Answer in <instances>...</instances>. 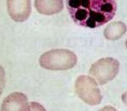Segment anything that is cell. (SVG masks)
Here are the masks:
<instances>
[{"mask_svg": "<svg viewBox=\"0 0 127 111\" xmlns=\"http://www.w3.org/2000/svg\"><path fill=\"white\" fill-rule=\"evenodd\" d=\"M67 7L76 24L91 29L112 20L117 10L116 0H67Z\"/></svg>", "mask_w": 127, "mask_h": 111, "instance_id": "cell-1", "label": "cell"}, {"mask_svg": "<svg viewBox=\"0 0 127 111\" xmlns=\"http://www.w3.org/2000/svg\"><path fill=\"white\" fill-rule=\"evenodd\" d=\"M39 63L49 70H67L76 65L77 56L68 50H51L41 56Z\"/></svg>", "mask_w": 127, "mask_h": 111, "instance_id": "cell-2", "label": "cell"}, {"mask_svg": "<svg viewBox=\"0 0 127 111\" xmlns=\"http://www.w3.org/2000/svg\"><path fill=\"white\" fill-rule=\"evenodd\" d=\"M75 91L78 96L88 105L95 106L102 101V95L94 78L80 76L75 82Z\"/></svg>", "mask_w": 127, "mask_h": 111, "instance_id": "cell-3", "label": "cell"}, {"mask_svg": "<svg viewBox=\"0 0 127 111\" xmlns=\"http://www.w3.org/2000/svg\"><path fill=\"white\" fill-rule=\"evenodd\" d=\"M119 70V62L112 57H105L98 60L90 68V75L99 84L107 83L113 80Z\"/></svg>", "mask_w": 127, "mask_h": 111, "instance_id": "cell-4", "label": "cell"}, {"mask_svg": "<svg viewBox=\"0 0 127 111\" xmlns=\"http://www.w3.org/2000/svg\"><path fill=\"white\" fill-rule=\"evenodd\" d=\"M10 17L16 22H24L31 12V0H7Z\"/></svg>", "mask_w": 127, "mask_h": 111, "instance_id": "cell-5", "label": "cell"}, {"mask_svg": "<svg viewBox=\"0 0 127 111\" xmlns=\"http://www.w3.org/2000/svg\"><path fill=\"white\" fill-rule=\"evenodd\" d=\"M30 103L24 93L14 92L3 99L1 111H30Z\"/></svg>", "mask_w": 127, "mask_h": 111, "instance_id": "cell-6", "label": "cell"}, {"mask_svg": "<svg viewBox=\"0 0 127 111\" xmlns=\"http://www.w3.org/2000/svg\"><path fill=\"white\" fill-rule=\"evenodd\" d=\"M35 7L37 11L43 15H55L63 9L62 0H35Z\"/></svg>", "mask_w": 127, "mask_h": 111, "instance_id": "cell-7", "label": "cell"}, {"mask_svg": "<svg viewBox=\"0 0 127 111\" xmlns=\"http://www.w3.org/2000/svg\"><path fill=\"white\" fill-rule=\"evenodd\" d=\"M127 30L126 24L123 22H114L109 24L104 30V36L108 40H118L125 35Z\"/></svg>", "mask_w": 127, "mask_h": 111, "instance_id": "cell-8", "label": "cell"}, {"mask_svg": "<svg viewBox=\"0 0 127 111\" xmlns=\"http://www.w3.org/2000/svg\"><path fill=\"white\" fill-rule=\"evenodd\" d=\"M5 86V72L2 66H0V96Z\"/></svg>", "mask_w": 127, "mask_h": 111, "instance_id": "cell-9", "label": "cell"}, {"mask_svg": "<svg viewBox=\"0 0 127 111\" xmlns=\"http://www.w3.org/2000/svg\"><path fill=\"white\" fill-rule=\"evenodd\" d=\"M30 111H47L41 103L36 102L30 103Z\"/></svg>", "mask_w": 127, "mask_h": 111, "instance_id": "cell-10", "label": "cell"}, {"mask_svg": "<svg viewBox=\"0 0 127 111\" xmlns=\"http://www.w3.org/2000/svg\"><path fill=\"white\" fill-rule=\"evenodd\" d=\"M99 111H117V110L112 106H105L104 108H102L101 110H99Z\"/></svg>", "mask_w": 127, "mask_h": 111, "instance_id": "cell-11", "label": "cell"}, {"mask_svg": "<svg viewBox=\"0 0 127 111\" xmlns=\"http://www.w3.org/2000/svg\"><path fill=\"white\" fill-rule=\"evenodd\" d=\"M121 99H122L123 103L126 105H127V91H126L125 93H123L122 96H121Z\"/></svg>", "mask_w": 127, "mask_h": 111, "instance_id": "cell-12", "label": "cell"}, {"mask_svg": "<svg viewBox=\"0 0 127 111\" xmlns=\"http://www.w3.org/2000/svg\"><path fill=\"white\" fill-rule=\"evenodd\" d=\"M126 49H127V41H126Z\"/></svg>", "mask_w": 127, "mask_h": 111, "instance_id": "cell-13", "label": "cell"}]
</instances>
